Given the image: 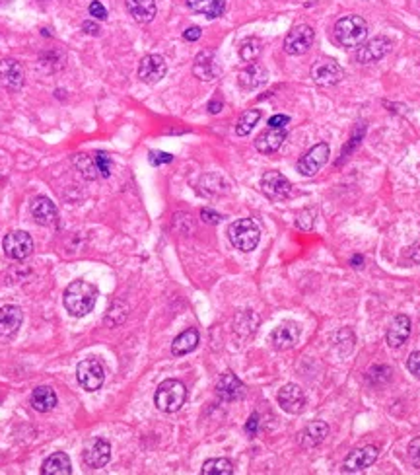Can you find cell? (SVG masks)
Wrapping results in <instances>:
<instances>
[{
    "label": "cell",
    "mask_w": 420,
    "mask_h": 475,
    "mask_svg": "<svg viewBox=\"0 0 420 475\" xmlns=\"http://www.w3.org/2000/svg\"><path fill=\"white\" fill-rule=\"evenodd\" d=\"M379 456V450L376 446H364V448H356L348 456H346L345 464H343V469L345 471H350V474H356V471H364L370 466L376 464V460Z\"/></svg>",
    "instance_id": "cell-18"
},
{
    "label": "cell",
    "mask_w": 420,
    "mask_h": 475,
    "mask_svg": "<svg viewBox=\"0 0 420 475\" xmlns=\"http://www.w3.org/2000/svg\"><path fill=\"white\" fill-rule=\"evenodd\" d=\"M288 123H290L288 115H273L269 119V127H277V129H284Z\"/></svg>",
    "instance_id": "cell-42"
},
{
    "label": "cell",
    "mask_w": 420,
    "mask_h": 475,
    "mask_svg": "<svg viewBox=\"0 0 420 475\" xmlns=\"http://www.w3.org/2000/svg\"><path fill=\"white\" fill-rule=\"evenodd\" d=\"M25 82L24 67L14 61V58H4L0 61V86L6 88V90H12V92H18L22 90V86Z\"/></svg>",
    "instance_id": "cell-16"
},
{
    "label": "cell",
    "mask_w": 420,
    "mask_h": 475,
    "mask_svg": "<svg viewBox=\"0 0 420 475\" xmlns=\"http://www.w3.org/2000/svg\"><path fill=\"white\" fill-rule=\"evenodd\" d=\"M335 39L341 47L346 49H354V47H360L366 35H368V24L362 16L350 14V16L341 18L335 24Z\"/></svg>",
    "instance_id": "cell-2"
},
{
    "label": "cell",
    "mask_w": 420,
    "mask_h": 475,
    "mask_svg": "<svg viewBox=\"0 0 420 475\" xmlns=\"http://www.w3.org/2000/svg\"><path fill=\"white\" fill-rule=\"evenodd\" d=\"M329 144L327 142H320L315 144L313 148L303 154L300 162H298V172L306 177H313V175L320 172L321 167L325 166V162L329 160Z\"/></svg>",
    "instance_id": "cell-9"
},
{
    "label": "cell",
    "mask_w": 420,
    "mask_h": 475,
    "mask_svg": "<svg viewBox=\"0 0 420 475\" xmlns=\"http://www.w3.org/2000/svg\"><path fill=\"white\" fill-rule=\"evenodd\" d=\"M228 238H230V242H232L235 250L247 253V251H253L259 246L261 230L251 218H239V220H235V222L230 224Z\"/></svg>",
    "instance_id": "cell-4"
},
{
    "label": "cell",
    "mask_w": 420,
    "mask_h": 475,
    "mask_svg": "<svg viewBox=\"0 0 420 475\" xmlns=\"http://www.w3.org/2000/svg\"><path fill=\"white\" fill-rule=\"evenodd\" d=\"M202 35V30L201 27H189V30H185V34H183V37H185L187 42H199Z\"/></svg>",
    "instance_id": "cell-43"
},
{
    "label": "cell",
    "mask_w": 420,
    "mask_h": 475,
    "mask_svg": "<svg viewBox=\"0 0 420 475\" xmlns=\"http://www.w3.org/2000/svg\"><path fill=\"white\" fill-rule=\"evenodd\" d=\"M126 10L138 24H150L156 18V0H125Z\"/></svg>",
    "instance_id": "cell-26"
},
{
    "label": "cell",
    "mask_w": 420,
    "mask_h": 475,
    "mask_svg": "<svg viewBox=\"0 0 420 475\" xmlns=\"http://www.w3.org/2000/svg\"><path fill=\"white\" fill-rule=\"evenodd\" d=\"M261 189L273 201H284L292 193V185L280 172H267L261 177Z\"/></svg>",
    "instance_id": "cell-12"
},
{
    "label": "cell",
    "mask_w": 420,
    "mask_h": 475,
    "mask_svg": "<svg viewBox=\"0 0 420 475\" xmlns=\"http://www.w3.org/2000/svg\"><path fill=\"white\" fill-rule=\"evenodd\" d=\"M298 339H300V325L296 322H282L273 329L269 343L273 345V349L288 350L294 347Z\"/></svg>",
    "instance_id": "cell-14"
},
{
    "label": "cell",
    "mask_w": 420,
    "mask_h": 475,
    "mask_svg": "<svg viewBox=\"0 0 420 475\" xmlns=\"http://www.w3.org/2000/svg\"><path fill=\"white\" fill-rule=\"evenodd\" d=\"M76 380L86 392H98L105 382V367L100 359H86L76 367Z\"/></svg>",
    "instance_id": "cell-5"
},
{
    "label": "cell",
    "mask_w": 420,
    "mask_h": 475,
    "mask_svg": "<svg viewBox=\"0 0 420 475\" xmlns=\"http://www.w3.org/2000/svg\"><path fill=\"white\" fill-rule=\"evenodd\" d=\"M202 475H232L234 474V464L226 458H212L202 464Z\"/></svg>",
    "instance_id": "cell-32"
},
{
    "label": "cell",
    "mask_w": 420,
    "mask_h": 475,
    "mask_svg": "<svg viewBox=\"0 0 420 475\" xmlns=\"http://www.w3.org/2000/svg\"><path fill=\"white\" fill-rule=\"evenodd\" d=\"M201 218L206 222V224H218L220 220H222V217H220L218 213H214V210L210 209H202Z\"/></svg>",
    "instance_id": "cell-40"
},
{
    "label": "cell",
    "mask_w": 420,
    "mask_h": 475,
    "mask_svg": "<svg viewBox=\"0 0 420 475\" xmlns=\"http://www.w3.org/2000/svg\"><path fill=\"white\" fill-rule=\"evenodd\" d=\"M187 388L185 384L179 380H164L156 390L154 403L162 413H176L185 405Z\"/></svg>",
    "instance_id": "cell-3"
},
{
    "label": "cell",
    "mask_w": 420,
    "mask_h": 475,
    "mask_svg": "<svg viewBox=\"0 0 420 475\" xmlns=\"http://www.w3.org/2000/svg\"><path fill=\"white\" fill-rule=\"evenodd\" d=\"M90 16H93L96 20H107V10L101 4L100 0H93L90 4Z\"/></svg>",
    "instance_id": "cell-38"
},
{
    "label": "cell",
    "mask_w": 420,
    "mask_h": 475,
    "mask_svg": "<svg viewBox=\"0 0 420 475\" xmlns=\"http://www.w3.org/2000/svg\"><path fill=\"white\" fill-rule=\"evenodd\" d=\"M267 78H269V72H267V68L259 65V63H249L247 67L239 72L237 76V82L239 86L244 88V90H257L259 86L267 82Z\"/></svg>",
    "instance_id": "cell-23"
},
{
    "label": "cell",
    "mask_w": 420,
    "mask_h": 475,
    "mask_svg": "<svg viewBox=\"0 0 420 475\" xmlns=\"http://www.w3.org/2000/svg\"><path fill=\"white\" fill-rule=\"evenodd\" d=\"M65 308L68 310V314L74 317H84L88 316L90 312L96 306V300H98V289L93 286L92 283L88 281H74L67 286L65 291Z\"/></svg>",
    "instance_id": "cell-1"
},
{
    "label": "cell",
    "mask_w": 420,
    "mask_h": 475,
    "mask_svg": "<svg viewBox=\"0 0 420 475\" xmlns=\"http://www.w3.org/2000/svg\"><path fill=\"white\" fill-rule=\"evenodd\" d=\"M313 39H315V32L313 27L308 24H300L292 27L284 39V51L288 55H303L311 49L313 45Z\"/></svg>",
    "instance_id": "cell-7"
},
{
    "label": "cell",
    "mask_w": 420,
    "mask_h": 475,
    "mask_svg": "<svg viewBox=\"0 0 420 475\" xmlns=\"http://www.w3.org/2000/svg\"><path fill=\"white\" fill-rule=\"evenodd\" d=\"M82 460L90 469H101L110 464L111 460V444L105 438H92L84 446Z\"/></svg>",
    "instance_id": "cell-8"
},
{
    "label": "cell",
    "mask_w": 420,
    "mask_h": 475,
    "mask_svg": "<svg viewBox=\"0 0 420 475\" xmlns=\"http://www.w3.org/2000/svg\"><path fill=\"white\" fill-rule=\"evenodd\" d=\"M173 160L168 152H150V164L152 166H162V164H169Z\"/></svg>",
    "instance_id": "cell-39"
},
{
    "label": "cell",
    "mask_w": 420,
    "mask_h": 475,
    "mask_svg": "<svg viewBox=\"0 0 420 475\" xmlns=\"http://www.w3.org/2000/svg\"><path fill=\"white\" fill-rule=\"evenodd\" d=\"M2 250L6 253V258L22 261V259L29 258L34 253V238L24 230H14V232L4 236Z\"/></svg>",
    "instance_id": "cell-6"
},
{
    "label": "cell",
    "mask_w": 420,
    "mask_h": 475,
    "mask_svg": "<svg viewBox=\"0 0 420 475\" xmlns=\"http://www.w3.org/2000/svg\"><path fill=\"white\" fill-rule=\"evenodd\" d=\"M187 6L206 18H220L226 10V0H187Z\"/></svg>",
    "instance_id": "cell-30"
},
{
    "label": "cell",
    "mask_w": 420,
    "mask_h": 475,
    "mask_svg": "<svg viewBox=\"0 0 420 475\" xmlns=\"http://www.w3.org/2000/svg\"><path fill=\"white\" fill-rule=\"evenodd\" d=\"M257 431H259V415L253 413L251 417H249V421L245 423V433L253 436V434H257Z\"/></svg>",
    "instance_id": "cell-41"
},
{
    "label": "cell",
    "mask_w": 420,
    "mask_h": 475,
    "mask_svg": "<svg viewBox=\"0 0 420 475\" xmlns=\"http://www.w3.org/2000/svg\"><path fill=\"white\" fill-rule=\"evenodd\" d=\"M82 30H84L86 34L100 35V25L93 24V22H84V24H82Z\"/></svg>",
    "instance_id": "cell-44"
},
{
    "label": "cell",
    "mask_w": 420,
    "mask_h": 475,
    "mask_svg": "<svg viewBox=\"0 0 420 475\" xmlns=\"http://www.w3.org/2000/svg\"><path fill=\"white\" fill-rule=\"evenodd\" d=\"M168 72L166 58L162 55H146L138 65V78L144 84H158Z\"/></svg>",
    "instance_id": "cell-17"
},
{
    "label": "cell",
    "mask_w": 420,
    "mask_h": 475,
    "mask_svg": "<svg viewBox=\"0 0 420 475\" xmlns=\"http://www.w3.org/2000/svg\"><path fill=\"white\" fill-rule=\"evenodd\" d=\"M409 335H411V319L405 314H399V316L393 317V322L387 329V345L391 349H399L409 339Z\"/></svg>",
    "instance_id": "cell-22"
},
{
    "label": "cell",
    "mask_w": 420,
    "mask_h": 475,
    "mask_svg": "<svg viewBox=\"0 0 420 475\" xmlns=\"http://www.w3.org/2000/svg\"><path fill=\"white\" fill-rule=\"evenodd\" d=\"M261 119V111L259 109H247L244 115L237 119V125H235V133L239 134V137H247V134L251 133L255 125L259 123Z\"/></svg>",
    "instance_id": "cell-34"
},
{
    "label": "cell",
    "mask_w": 420,
    "mask_h": 475,
    "mask_svg": "<svg viewBox=\"0 0 420 475\" xmlns=\"http://www.w3.org/2000/svg\"><path fill=\"white\" fill-rule=\"evenodd\" d=\"M43 475H70L72 474V464L65 452H55L49 458L43 462Z\"/></svg>",
    "instance_id": "cell-28"
},
{
    "label": "cell",
    "mask_w": 420,
    "mask_h": 475,
    "mask_svg": "<svg viewBox=\"0 0 420 475\" xmlns=\"http://www.w3.org/2000/svg\"><path fill=\"white\" fill-rule=\"evenodd\" d=\"M284 139H286L284 129L269 127L267 131H263V133L257 137V141H255V148H257L261 154H273V152H277L278 148L282 146Z\"/></svg>",
    "instance_id": "cell-24"
},
{
    "label": "cell",
    "mask_w": 420,
    "mask_h": 475,
    "mask_svg": "<svg viewBox=\"0 0 420 475\" xmlns=\"http://www.w3.org/2000/svg\"><path fill=\"white\" fill-rule=\"evenodd\" d=\"M72 162H74V167L80 172V175L86 177V179H96V177H100V170H98V164H96V156H90V154H76Z\"/></svg>",
    "instance_id": "cell-31"
},
{
    "label": "cell",
    "mask_w": 420,
    "mask_h": 475,
    "mask_svg": "<svg viewBox=\"0 0 420 475\" xmlns=\"http://www.w3.org/2000/svg\"><path fill=\"white\" fill-rule=\"evenodd\" d=\"M343 76H345V70L333 58L317 61L311 67V78H313V82L320 84V86H335V84L343 80Z\"/></svg>",
    "instance_id": "cell-11"
},
{
    "label": "cell",
    "mask_w": 420,
    "mask_h": 475,
    "mask_svg": "<svg viewBox=\"0 0 420 475\" xmlns=\"http://www.w3.org/2000/svg\"><path fill=\"white\" fill-rule=\"evenodd\" d=\"M199 341H201V335L195 327H189L183 334H179L171 343V353L173 357H183V355H189L193 353L197 347H199Z\"/></svg>",
    "instance_id": "cell-27"
},
{
    "label": "cell",
    "mask_w": 420,
    "mask_h": 475,
    "mask_svg": "<svg viewBox=\"0 0 420 475\" xmlns=\"http://www.w3.org/2000/svg\"><path fill=\"white\" fill-rule=\"evenodd\" d=\"M261 53H263V43L259 37H247L239 45V57L245 63H255L261 57Z\"/></svg>",
    "instance_id": "cell-33"
},
{
    "label": "cell",
    "mask_w": 420,
    "mask_h": 475,
    "mask_svg": "<svg viewBox=\"0 0 420 475\" xmlns=\"http://www.w3.org/2000/svg\"><path fill=\"white\" fill-rule=\"evenodd\" d=\"M409 460H411L412 466L420 469V436L411 441V444H409Z\"/></svg>",
    "instance_id": "cell-36"
},
{
    "label": "cell",
    "mask_w": 420,
    "mask_h": 475,
    "mask_svg": "<svg viewBox=\"0 0 420 475\" xmlns=\"http://www.w3.org/2000/svg\"><path fill=\"white\" fill-rule=\"evenodd\" d=\"M278 405L282 407V411L290 413V415H298L302 413L306 407V393L298 386V384H286L278 390Z\"/></svg>",
    "instance_id": "cell-13"
},
{
    "label": "cell",
    "mask_w": 420,
    "mask_h": 475,
    "mask_svg": "<svg viewBox=\"0 0 420 475\" xmlns=\"http://www.w3.org/2000/svg\"><path fill=\"white\" fill-rule=\"evenodd\" d=\"M389 51H391V42L387 37H383V35H379V37H374L372 42L364 43V45L358 47V51H356V61L360 65L378 63V61L386 57Z\"/></svg>",
    "instance_id": "cell-15"
},
{
    "label": "cell",
    "mask_w": 420,
    "mask_h": 475,
    "mask_svg": "<svg viewBox=\"0 0 420 475\" xmlns=\"http://www.w3.org/2000/svg\"><path fill=\"white\" fill-rule=\"evenodd\" d=\"M193 75L197 76L199 80H202V82H210V80L218 78L220 67L212 51H201V53L197 55L193 65Z\"/></svg>",
    "instance_id": "cell-21"
},
{
    "label": "cell",
    "mask_w": 420,
    "mask_h": 475,
    "mask_svg": "<svg viewBox=\"0 0 420 475\" xmlns=\"http://www.w3.org/2000/svg\"><path fill=\"white\" fill-rule=\"evenodd\" d=\"M329 434V425L325 421H313L310 425L303 429L300 436H298V442L302 448H315L320 446L321 442L325 441V436Z\"/></svg>",
    "instance_id": "cell-25"
},
{
    "label": "cell",
    "mask_w": 420,
    "mask_h": 475,
    "mask_svg": "<svg viewBox=\"0 0 420 475\" xmlns=\"http://www.w3.org/2000/svg\"><path fill=\"white\" fill-rule=\"evenodd\" d=\"M96 164H98V170H100V177H110L111 174V158L105 154V152H96Z\"/></svg>",
    "instance_id": "cell-35"
},
{
    "label": "cell",
    "mask_w": 420,
    "mask_h": 475,
    "mask_svg": "<svg viewBox=\"0 0 420 475\" xmlns=\"http://www.w3.org/2000/svg\"><path fill=\"white\" fill-rule=\"evenodd\" d=\"M22 322H24V312L20 306H14V304L0 306V343H8L10 339H14Z\"/></svg>",
    "instance_id": "cell-10"
},
{
    "label": "cell",
    "mask_w": 420,
    "mask_h": 475,
    "mask_svg": "<svg viewBox=\"0 0 420 475\" xmlns=\"http://www.w3.org/2000/svg\"><path fill=\"white\" fill-rule=\"evenodd\" d=\"M216 395L222 401H239L245 395V386L234 372H224L216 384Z\"/></svg>",
    "instance_id": "cell-20"
},
{
    "label": "cell",
    "mask_w": 420,
    "mask_h": 475,
    "mask_svg": "<svg viewBox=\"0 0 420 475\" xmlns=\"http://www.w3.org/2000/svg\"><path fill=\"white\" fill-rule=\"evenodd\" d=\"M57 405V393L49 386H39L32 393V407L39 413H47Z\"/></svg>",
    "instance_id": "cell-29"
},
{
    "label": "cell",
    "mask_w": 420,
    "mask_h": 475,
    "mask_svg": "<svg viewBox=\"0 0 420 475\" xmlns=\"http://www.w3.org/2000/svg\"><path fill=\"white\" fill-rule=\"evenodd\" d=\"M209 111H210V113H220V111H222V100H220V98H216V100L210 101Z\"/></svg>",
    "instance_id": "cell-45"
},
{
    "label": "cell",
    "mask_w": 420,
    "mask_h": 475,
    "mask_svg": "<svg viewBox=\"0 0 420 475\" xmlns=\"http://www.w3.org/2000/svg\"><path fill=\"white\" fill-rule=\"evenodd\" d=\"M29 213L37 224L55 226L59 222V210L55 207V203L47 197H35L29 205Z\"/></svg>",
    "instance_id": "cell-19"
},
{
    "label": "cell",
    "mask_w": 420,
    "mask_h": 475,
    "mask_svg": "<svg viewBox=\"0 0 420 475\" xmlns=\"http://www.w3.org/2000/svg\"><path fill=\"white\" fill-rule=\"evenodd\" d=\"M407 368L411 370L412 376H416L420 380V350H414L411 353V357L407 360Z\"/></svg>",
    "instance_id": "cell-37"
}]
</instances>
